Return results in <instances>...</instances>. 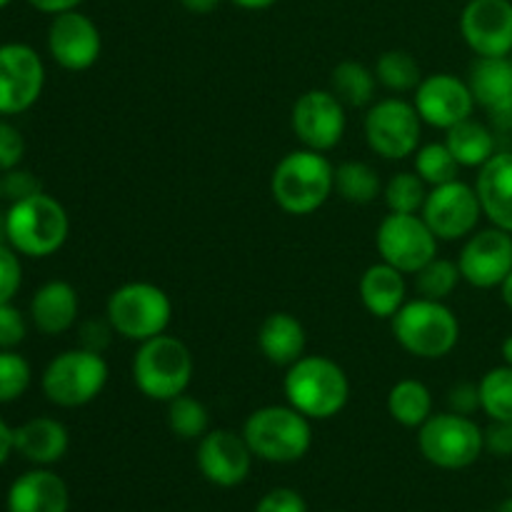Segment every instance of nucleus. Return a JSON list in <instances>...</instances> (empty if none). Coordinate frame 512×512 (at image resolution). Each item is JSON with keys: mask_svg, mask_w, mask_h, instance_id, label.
I'll use <instances>...</instances> for the list:
<instances>
[{"mask_svg": "<svg viewBox=\"0 0 512 512\" xmlns=\"http://www.w3.org/2000/svg\"><path fill=\"white\" fill-rule=\"evenodd\" d=\"M413 105L420 120L438 130H450L453 125L473 118L475 113V98L468 80H460L453 73L423 75L415 88Z\"/></svg>", "mask_w": 512, "mask_h": 512, "instance_id": "obj_15", "label": "nucleus"}, {"mask_svg": "<svg viewBox=\"0 0 512 512\" xmlns=\"http://www.w3.org/2000/svg\"><path fill=\"white\" fill-rule=\"evenodd\" d=\"M413 158L415 173L423 178V183L428 185V188L458 180L460 163L453 158V153H450V148L445 145V140L443 143L420 145L418 153H415Z\"/></svg>", "mask_w": 512, "mask_h": 512, "instance_id": "obj_35", "label": "nucleus"}, {"mask_svg": "<svg viewBox=\"0 0 512 512\" xmlns=\"http://www.w3.org/2000/svg\"><path fill=\"white\" fill-rule=\"evenodd\" d=\"M458 268L465 283L473 288H500L512 270V233L495 225L475 230L470 238H465L458 255Z\"/></svg>", "mask_w": 512, "mask_h": 512, "instance_id": "obj_17", "label": "nucleus"}, {"mask_svg": "<svg viewBox=\"0 0 512 512\" xmlns=\"http://www.w3.org/2000/svg\"><path fill=\"white\" fill-rule=\"evenodd\" d=\"M28 335V320L13 303H0V350H15Z\"/></svg>", "mask_w": 512, "mask_h": 512, "instance_id": "obj_40", "label": "nucleus"}, {"mask_svg": "<svg viewBox=\"0 0 512 512\" xmlns=\"http://www.w3.org/2000/svg\"><path fill=\"white\" fill-rule=\"evenodd\" d=\"M25 158V138L10 120L0 118V173L18 168Z\"/></svg>", "mask_w": 512, "mask_h": 512, "instance_id": "obj_41", "label": "nucleus"}, {"mask_svg": "<svg viewBox=\"0 0 512 512\" xmlns=\"http://www.w3.org/2000/svg\"><path fill=\"white\" fill-rule=\"evenodd\" d=\"M133 383L140 393L155 403H170L188 393L193 383L195 360L188 345L175 335H155L138 343L133 355Z\"/></svg>", "mask_w": 512, "mask_h": 512, "instance_id": "obj_4", "label": "nucleus"}, {"mask_svg": "<svg viewBox=\"0 0 512 512\" xmlns=\"http://www.w3.org/2000/svg\"><path fill=\"white\" fill-rule=\"evenodd\" d=\"M230 3L238 5V8H243V10H268V8H273L278 0H230Z\"/></svg>", "mask_w": 512, "mask_h": 512, "instance_id": "obj_49", "label": "nucleus"}, {"mask_svg": "<svg viewBox=\"0 0 512 512\" xmlns=\"http://www.w3.org/2000/svg\"><path fill=\"white\" fill-rule=\"evenodd\" d=\"M485 433V450L498 458H510L512 455V423L510 420H490Z\"/></svg>", "mask_w": 512, "mask_h": 512, "instance_id": "obj_45", "label": "nucleus"}, {"mask_svg": "<svg viewBox=\"0 0 512 512\" xmlns=\"http://www.w3.org/2000/svg\"><path fill=\"white\" fill-rule=\"evenodd\" d=\"M423 125L415 105L398 95L375 100L363 120L368 148L385 160H405L418 153Z\"/></svg>", "mask_w": 512, "mask_h": 512, "instance_id": "obj_10", "label": "nucleus"}, {"mask_svg": "<svg viewBox=\"0 0 512 512\" xmlns=\"http://www.w3.org/2000/svg\"><path fill=\"white\" fill-rule=\"evenodd\" d=\"M220 3H223V0H180V5H183V8L193 15L213 13Z\"/></svg>", "mask_w": 512, "mask_h": 512, "instance_id": "obj_48", "label": "nucleus"}, {"mask_svg": "<svg viewBox=\"0 0 512 512\" xmlns=\"http://www.w3.org/2000/svg\"><path fill=\"white\" fill-rule=\"evenodd\" d=\"M420 215L435 233V238L455 243V240L470 238L478 230L483 208H480L475 185L463 183L458 178L453 183L430 188Z\"/></svg>", "mask_w": 512, "mask_h": 512, "instance_id": "obj_13", "label": "nucleus"}, {"mask_svg": "<svg viewBox=\"0 0 512 512\" xmlns=\"http://www.w3.org/2000/svg\"><path fill=\"white\" fill-rule=\"evenodd\" d=\"M105 318L115 335L133 343H145L155 335L168 333L173 320V300L160 285L133 280L110 293L105 303Z\"/></svg>", "mask_w": 512, "mask_h": 512, "instance_id": "obj_7", "label": "nucleus"}, {"mask_svg": "<svg viewBox=\"0 0 512 512\" xmlns=\"http://www.w3.org/2000/svg\"><path fill=\"white\" fill-rule=\"evenodd\" d=\"M283 393L288 405L310 420H330L350 400L348 373L325 355H303L285 368Z\"/></svg>", "mask_w": 512, "mask_h": 512, "instance_id": "obj_2", "label": "nucleus"}, {"mask_svg": "<svg viewBox=\"0 0 512 512\" xmlns=\"http://www.w3.org/2000/svg\"><path fill=\"white\" fill-rule=\"evenodd\" d=\"M438 243L440 240L420 213H388L375 230L380 260L398 268L403 275H415L428 265L438 255Z\"/></svg>", "mask_w": 512, "mask_h": 512, "instance_id": "obj_11", "label": "nucleus"}, {"mask_svg": "<svg viewBox=\"0 0 512 512\" xmlns=\"http://www.w3.org/2000/svg\"><path fill=\"white\" fill-rule=\"evenodd\" d=\"M358 295L363 308L373 318L390 320L405 303H408V283L398 268L388 263H375L360 275Z\"/></svg>", "mask_w": 512, "mask_h": 512, "instance_id": "obj_25", "label": "nucleus"}, {"mask_svg": "<svg viewBox=\"0 0 512 512\" xmlns=\"http://www.w3.org/2000/svg\"><path fill=\"white\" fill-rule=\"evenodd\" d=\"M460 280H463V275H460L458 260L438 258V255H435L428 265H423V268L415 273V290H418L420 298L445 303V300L458 290Z\"/></svg>", "mask_w": 512, "mask_h": 512, "instance_id": "obj_34", "label": "nucleus"}, {"mask_svg": "<svg viewBox=\"0 0 512 512\" xmlns=\"http://www.w3.org/2000/svg\"><path fill=\"white\" fill-rule=\"evenodd\" d=\"M110 378V368L103 353H93L88 348L63 350L45 365L40 375L43 395L53 405L65 410L90 405L105 390Z\"/></svg>", "mask_w": 512, "mask_h": 512, "instance_id": "obj_8", "label": "nucleus"}, {"mask_svg": "<svg viewBox=\"0 0 512 512\" xmlns=\"http://www.w3.org/2000/svg\"><path fill=\"white\" fill-rule=\"evenodd\" d=\"M508 58H510V63H512V53H510V55H508Z\"/></svg>", "mask_w": 512, "mask_h": 512, "instance_id": "obj_56", "label": "nucleus"}, {"mask_svg": "<svg viewBox=\"0 0 512 512\" xmlns=\"http://www.w3.org/2000/svg\"><path fill=\"white\" fill-rule=\"evenodd\" d=\"M253 458L255 455L245 443L243 433L228 428L208 430L198 440V453H195L200 475L218 488L243 485L253 468Z\"/></svg>", "mask_w": 512, "mask_h": 512, "instance_id": "obj_19", "label": "nucleus"}, {"mask_svg": "<svg viewBox=\"0 0 512 512\" xmlns=\"http://www.w3.org/2000/svg\"><path fill=\"white\" fill-rule=\"evenodd\" d=\"M10 3H13V0H0V10H3V8H8Z\"/></svg>", "mask_w": 512, "mask_h": 512, "instance_id": "obj_54", "label": "nucleus"}, {"mask_svg": "<svg viewBox=\"0 0 512 512\" xmlns=\"http://www.w3.org/2000/svg\"><path fill=\"white\" fill-rule=\"evenodd\" d=\"M5 505L8 512H68L70 493L58 473L35 468L13 480Z\"/></svg>", "mask_w": 512, "mask_h": 512, "instance_id": "obj_21", "label": "nucleus"}, {"mask_svg": "<svg viewBox=\"0 0 512 512\" xmlns=\"http://www.w3.org/2000/svg\"><path fill=\"white\" fill-rule=\"evenodd\" d=\"M33 368L18 350H0V405L15 403L28 393Z\"/></svg>", "mask_w": 512, "mask_h": 512, "instance_id": "obj_37", "label": "nucleus"}, {"mask_svg": "<svg viewBox=\"0 0 512 512\" xmlns=\"http://www.w3.org/2000/svg\"><path fill=\"white\" fill-rule=\"evenodd\" d=\"M78 290L68 280H48L30 298V323L43 335H63L78 323Z\"/></svg>", "mask_w": 512, "mask_h": 512, "instance_id": "obj_23", "label": "nucleus"}, {"mask_svg": "<svg viewBox=\"0 0 512 512\" xmlns=\"http://www.w3.org/2000/svg\"><path fill=\"white\" fill-rule=\"evenodd\" d=\"M388 413L403 428L418 430L433 415V393L415 378L398 380L388 393Z\"/></svg>", "mask_w": 512, "mask_h": 512, "instance_id": "obj_28", "label": "nucleus"}, {"mask_svg": "<svg viewBox=\"0 0 512 512\" xmlns=\"http://www.w3.org/2000/svg\"><path fill=\"white\" fill-rule=\"evenodd\" d=\"M0 188H3V198L10 203H18V200L33 198V195L43 193V185L35 178L30 170L18 168L8 170V173H0Z\"/></svg>", "mask_w": 512, "mask_h": 512, "instance_id": "obj_39", "label": "nucleus"}, {"mask_svg": "<svg viewBox=\"0 0 512 512\" xmlns=\"http://www.w3.org/2000/svg\"><path fill=\"white\" fill-rule=\"evenodd\" d=\"M28 3L45 15H60L68 13V10H75L83 0H28Z\"/></svg>", "mask_w": 512, "mask_h": 512, "instance_id": "obj_46", "label": "nucleus"}, {"mask_svg": "<svg viewBox=\"0 0 512 512\" xmlns=\"http://www.w3.org/2000/svg\"><path fill=\"white\" fill-rule=\"evenodd\" d=\"M8 245L23 258H50L70 235V218L63 203L48 193L10 203L5 213Z\"/></svg>", "mask_w": 512, "mask_h": 512, "instance_id": "obj_5", "label": "nucleus"}, {"mask_svg": "<svg viewBox=\"0 0 512 512\" xmlns=\"http://www.w3.org/2000/svg\"><path fill=\"white\" fill-rule=\"evenodd\" d=\"M495 512H512V498L503 500V503L498 505V510H495Z\"/></svg>", "mask_w": 512, "mask_h": 512, "instance_id": "obj_53", "label": "nucleus"}, {"mask_svg": "<svg viewBox=\"0 0 512 512\" xmlns=\"http://www.w3.org/2000/svg\"><path fill=\"white\" fill-rule=\"evenodd\" d=\"M23 285L20 255L8 243H0V303H13Z\"/></svg>", "mask_w": 512, "mask_h": 512, "instance_id": "obj_38", "label": "nucleus"}, {"mask_svg": "<svg viewBox=\"0 0 512 512\" xmlns=\"http://www.w3.org/2000/svg\"><path fill=\"white\" fill-rule=\"evenodd\" d=\"M330 90L338 95L345 108H370L375 103L378 78L368 65L358 63V60H343L333 68Z\"/></svg>", "mask_w": 512, "mask_h": 512, "instance_id": "obj_29", "label": "nucleus"}, {"mask_svg": "<svg viewBox=\"0 0 512 512\" xmlns=\"http://www.w3.org/2000/svg\"><path fill=\"white\" fill-rule=\"evenodd\" d=\"M0 243H8V228H5V213H0Z\"/></svg>", "mask_w": 512, "mask_h": 512, "instance_id": "obj_52", "label": "nucleus"}, {"mask_svg": "<svg viewBox=\"0 0 512 512\" xmlns=\"http://www.w3.org/2000/svg\"><path fill=\"white\" fill-rule=\"evenodd\" d=\"M168 405V428L180 440H200L210 430V413L198 398L183 393Z\"/></svg>", "mask_w": 512, "mask_h": 512, "instance_id": "obj_32", "label": "nucleus"}, {"mask_svg": "<svg viewBox=\"0 0 512 512\" xmlns=\"http://www.w3.org/2000/svg\"><path fill=\"white\" fill-rule=\"evenodd\" d=\"M15 453L38 468L60 463L70 448V435L60 420L55 418H33L28 423L13 428Z\"/></svg>", "mask_w": 512, "mask_h": 512, "instance_id": "obj_24", "label": "nucleus"}, {"mask_svg": "<svg viewBox=\"0 0 512 512\" xmlns=\"http://www.w3.org/2000/svg\"><path fill=\"white\" fill-rule=\"evenodd\" d=\"M480 410L490 420H510L512 423V368L498 365L488 370L478 383Z\"/></svg>", "mask_w": 512, "mask_h": 512, "instance_id": "obj_33", "label": "nucleus"}, {"mask_svg": "<svg viewBox=\"0 0 512 512\" xmlns=\"http://www.w3.org/2000/svg\"><path fill=\"white\" fill-rule=\"evenodd\" d=\"M460 35L478 58L512 53V0H468L460 13Z\"/></svg>", "mask_w": 512, "mask_h": 512, "instance_id": "obj_16", "label": "nucleus"}, {"mask_svg": "<svg viewBox=\"0 0 512 512\" xmlns=\"http://www.w3.org/2000/svg\"><path fill=\"white\" fill-rule=\"evenodd\" d=\"M395 343L420 360H440L455 350L460 340L458 315L440 300H408L390 318Z\"/></svg>", "mask_w": 512, "mask_h": 512, "instance_id": "obj_6", "label": "nucleus"}, {"mask_svg": "<svg viewBox=\"0 0 512 512\" xmlns=\"http://www.w3.org/2000/svg\"><path fill=\"white\" fill-rule=\"evenodd\" d=\"M313 420L293 405H265L253 410L243 423V438L258 460L290 465L303 460L313 448Z\"/></svg>", "mask_w": 512, "mask_h": 512, "instance_id": "obj_3", "label": "nucleus"}, {"mask_svg": "<svg viewBox=\"0 0 512 512\" xmlns=\"http://www.w3.org/2000/svg\"><path fill=\"white\" fill-rule=\"evenodd\" d=\"M475 193L490 225L512 233V150H500L480 168Z\"/></svg>", "mask_w": 512, "mask_h": 512, "instance_id": "obj_22", "label": "nucleus"}, {"mask_svg": "<svg viewBox=\"0 0 512 512\" xmlns=\"http://www.w3.org/2000/svg\"><path fill=\"white\" fill-rule=\"evenodd\" d=\"M115 335L113 325L108 323V318L103 320H85L80 325V348H88L93 353H105V348L110 345V338Z\"/></svg>", "mask_w": 512, "mask_h": 512, "instance_id": "obj_44", "label": "nucleus"}, {"mask_svg": "<svg viewBox=\"0 0 512 512\" xmlns=\"http://www.w3.org/2000/svg\"><path fill=\"white\" fill-rule=\"evenodd\" d=\"M448 410L458 415L473 418L480 410V390L478 383H458L448 390Z\"/></svg>", "mask_w": 512, "mask_h": 512, "instance_id": "obj_43", "label": "nucleus"}, {"mask_svg": "<svg viewBox=\"0 0 512 512\" xmlns=\"http://www.w3.org/2000/svg\"><path fill=\"white\" fill-rule=\"evenodd\" d=\"M500 298H503V303L512 310V270H510L508 278H505L503 283H500Z\"/></svg>", "mask_w": 512, "mask_h": 512, "instance_id": "obj_50", "label": "nucleus"}, {"mask_svg": "<svg viewBox=\"0 0 512 512\" xmlns=\"http://www.w3.org/2000/svg\"><path fill=\"white\" fill-rule=\"evenodd\" d=\"M468 85L478 108L498 128H512V63L510 58H475Z\"/></svg>", "mask_w": 512, "mask_h": 512, "instance_id": "obj_20", "label": "nucleus"}, {"mask_svg": "<svg viewBox=\"0 0 512 512\" xmlns=\"http://www.w3.org/2000/svg\"><path fill=\"white\" fill-rule=\"evenodd\" d=\"M500 355H503V363L512 368V335H508V338L503 340V345H500Z\"/></svg>", "mask_w": 512, "mask_h": 512, "instance_id": "obj_51", "label": "nucleus"}, {"mask_svg": "<svg viewBox=\"0 0 512 512\" xmlns=\"http://www.w3.org/2000/svg\"><path fill=\"white\" fill-rule=\"evenodd\" d=\"M255 512H308V503L298 490L273 488L258 500Z\"/></svg>", "mask_w": 512, "mask_h": 512, "instance_id": "obj_42", "label": "nucleus"}, {"mask_svg": "<svg viewBox=\"0 0 512 512\" xmlns=\"http://www.w3.org/2000/svg\"><path fill=\"white\" fill-rule=\"evenodd\" d=\"M308 335H305L303 323L295 315L278 310L270 313L258 328V348L265 360L278 368H290L295 360L305 355Z\"/></svg>", "mask_w": 512, "mask_h": 512, "instance_id": "obj_26", "label": "nucleus"}, {"mask_svg": "<svg viewBox=\"0 0 512 512\" xmlns=\"http://www.w3.org/2000/svg\"><path fill=\"white\" fill-rule=\"evenodd\" d=\"M445 145L450 148L460 168H483L498 150H495V133L480 120L468 118L463 123L445 130Z\"/></svg>", "mask_w": 512, "mask_h": 512, "instance_id": "obj_27", "label": "nucleus"}, {"mask_svg": "<svg viewBox=\"0 0 512 512\" xmlns=\"http://www.w3.org/2000/svg\"><path fill=\"white\" fill-rule=\"evenodd\" d=\"M375 78L378 85L395 95L415 93V88L423 80V70H420L418 60L408 53V50H385L378 60H375Z\"/></svg>", "mask_w": 512, "mask_h": 512, "instance_id": "obj_31", "label": "nucleus"}, {"mask_svg": "<svg viewBox=\"0 0 512 512\" xmlns=\"http://www.w3.org/2000/svg\"><path fill=\"white\" fill-rule=\"evenodd\" d=\"M425 198H428V185L423 183V178L418 173L403 170V173H395L383 185V200L388 205V213H420L425 205Z\"/></svg>", "mask_w": 512, "mask_h": 512, "instance_id": "obj_36", "label": "nucleus"}, {"mask_svg": "<svg viewBox=\"0 0 512 512\" xmlns=\"http://www.w3.org/2000/svg\"><path fill=\"white\" fill-rule=\"evenodd\" d=\"M290 128L300 145L318 153H330L343 143L348 115L333 90H305L290 110Z\"/></svg>", "mask_w": 512, "mask_h": 512, "instance_id": "obj_12", "label": "nucleus"}, {"mask_svg": "<svg viewBox=\"0 0 512 512\" xmlns=\"http://www.w3.org/2000/svg\"><path fill=\"white\" fill-rule=\"evenodd\" d=\"M420 455L440 470H465L485 453V433L470 415L433 413L418 428Z\"/></svg>", "mask_w": 512, "mask_h": 512, "instance_id": "obj_9", "label": "nucleus"}, {"mask_svg": "<svg viewBox=\"0 0 512 512\" xmlns=\"http://www.w3.org/2000/svg\"><path fill=\"white\" fill-rule=\"evenodd\" d=\"M10 453H15L13 443V428L0 418V465H5V460L10 458Z\"/></svg>", "mask_w": 512, "mask_h": 512, "instance_id": "obj_47", "label": "nucleus"}, {"mask_svg": "<svg viewBox=\"0 0 512 512\" xmlns=\"http://www.w3.org/2000/svg\"><path fill=\"white\" fill-rule=\"evenodd\" d=\"M335 193V165L318 150L300 148L283 155L270 175V195L288 215H313Z\"/></svg>", "mask_w": 512, "mask_h": 512, "instance_id": "obj_1", "label": "nucleus"}, {"mask_svg": "<svg viewBox=\"0 0 512 512\" xmlns=\"http://www.w3.org/2000/svg\"><path fill=\"white\" fill-rule=\"evenodd\" d=\"M0 200H3V188H0Z\"/></svg>", "mask_w": 512, "mask_h": 512, "instance_id": "obj_55", "label": "nucleus"}, {"mask_svg": "<svg viewBox=\"0 0 512 512\" xmlns=\"http://www.w3.org/2000/svg\"><path fill=\"white\" fill-rule=\"evenodd\" d=\"M335 193L353 205H370L383 195L378 170L365 160H345L335 168Z\"/></svg>", "mask_w": 512, "mask_h": 512, "instance_id": "obj_30", "label": "nucleus"}, {"mask_svg": "<svg viewBox=\"0 0 512 512\" xmlns=\"http://www.w3.org/2000/svg\"><path fill=\"white\" fill-rule=\"evenodd\" d=\"M45 88V65L38 50L25 43L0 45V115L33 108Z\"/></svg>", "mask_w": 512, "mask_h": 512, "instance_id": "obj_14", "label": "nucleus"}, {"mask_svg": "<svg viewBox=\"0 0 512 512\" xmlns=\"http://www.w3.org/2000/svg\"><path fill=\"white\" fill-rule=\"evenodd\" d=\"M48 53L55 63L70 73H83L98 63L103 53V35L93 18L78 8L53 15L48 28Z\"/></svg>", "mask_w": 512, "mask_h": 512, "instance_id": "obj_18", "label": "nucleus"}]
</instances>
